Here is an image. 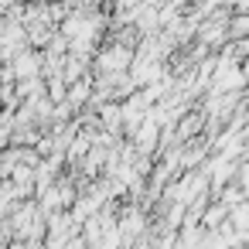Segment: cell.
<instances>
[{
    "label": "cell",
    "mask_w": 249,
    "mask_h": 249,
    "mask_svg": "<svg viewBox=\"0 0 249 249\" xmlns=\"http://www.w3.org/2000/svg\"><path fill=\"white\" fill-rule=\"evenodd\" d=\"M201 41H205V45H222V41H225V28H215V24H208V28L201 31Z\"/></svg>",
    "instance_id": "3957f363"
},
{
    "label": "cell",
    "mask_w": 249,
    "mask_h": 249,
    "mask_svg": "<svg viewBox=\"0 0 249 249\" xmlns=\"http://www.w3.org/2000/svg\"><path fill=\"white\" fill-rule=\"evenodd\" d=\"M143 225L147 218L137 212V208H126V215L120 218V235H123V249H133V239L143 235Z\"/></svg>",
    "instance_id": "7a4b0ae2"
},
{
    "label": "cell",
    "mask_w": 249,
    "mask_h": 249,
    "mask_svg": "<svg viewBox=\"0 0 249 249\" xmlns=\"http://www.w3.org/2000/svg\"><path fill=\"white\" fill-rule=\"evenodd\" d=\"M4 65H11V69H14L18 82H28V79H45V52H38V48H24L14 62H4Z\"/></svg>",
    "instance_id": "6da1fadb"
}]
</instances>
